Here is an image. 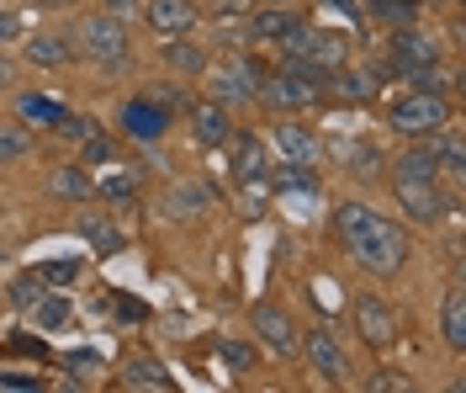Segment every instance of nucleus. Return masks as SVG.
Wrapping results in <instances>:
<instances>
[{
	"mask_svg": "<svg viewBox=\"0 0 466 393\" xmlns=\"http://www.w3.org/2000/svg\"><path fill=\"white\" fill-rule=\"evenodd\" d=\"M159 59H165V69H175V75H202V69H207V54L186 37V32H180V37H165Z\"/></svg>",
	"mask_w": 466,
	"mask_h": 393,
	"instance_id": "nucleus-20",
	"label": "nucleus"
},
{
	"mask_svg": "<svg viewBox=\"0 0 466 393\" xmlns=\"http://www.w3.org/2000/svg\"><path fill=\"white\" fill-rule=\"evenodd\" d=\"M106 11H112V16H127V11H133V0H106Z\"/></svg>",
	"mask_w": 466,
	"mask_h": 393,
	"instance_id": "nucleus-41",
	"label": "nucleus"
},
{
	"mask_svg": "<svg viewBox=\"0 0 466 393\" xmlns=\"http://www.w3.org/2000/svg\"><path fill=\"white\" fill-rule=\"evenodd\" d=\"M291 27H297V11H291V5H265V11L249 16V27L244 32H249L255 43H281Z\"/></svg>",
	"mask_w": 466,
	"mask_h": 393,
	"instance_id": "nucleus-19",
	"label": "nucleus"
},
{
	"mask_svg": "<svg viewBox=\"0 0 466 393\" xmlns=\"http://www.w3.org/2000/svg\"><path fill=\"white\" fill-rule=\"evenodd\" d=\"M392 181H440V154H435V139L413 144L408 154L392 160Z\"/></svg>",
	"mask_w": 466,
	"mask_h": 393,
	"instance_id": "nucleus-16",
	"label": "nucleus"
},
{
	"mask_svg": "<svg viewBox=\"0 0 466 393\" xmlns=\"http://www.w3.org/2000/svg\"><path fill=\"white\" fill-rule=\"evenodd\" d=\"M334 229H339V240H345L350 261L366 276L387 282V276L403 272V261H408V229L403 223L381 218V212L366 208V202H345V208L334 212Z\"/></svg>",
	"mask_w": 466,
	"mask_h": 393,
	"instance_id": "nucleus-1",
	"label": "nucleus"
},
{
	"mask_svg": "<svg viewBox=\"0 0 466 393\" xmlns=\"http://www.w3.org/2000/svg\"><path fill=\"white\" fill-rule=\"evenodd\" d=\"M186 118H191V133H197V144H207V150H223V144L233 139L228 107H218V101H207V107H191Z\"/></svg>",
	"mask_w": 466,
	"mask_h": 393,
	"instance_id": "nucleus-14",
	"label": "nucleus"
},
{
	"mask_svg": "<svg viewBox=\"0 0 466 393\" xmlns=\"http://www.w3.org/2000/svg\"><path fill=\"white\" fill-rule=\"evenodd\" d=\"M16 32H22V16H16V11H0V48L16 43Z\"/></svg>",
	"mask_w": 466,
	"mask_h": 393,
	"instance_id": "nucleus-38",
	"label": "nucleus"
},
{
	"mask_svg": "<svg viewBox=\"0 0 466 393\" xmlns=\"http://www.w3.org/2000/svg\"><path fill=\"white\" fill-rule=\"evenodd\" d=\"M75 59V43H69V32H32L27 37V64L37 69H58V64Z\"/></svg>",
	"mask_w": 466,
	"mask_h": 393,
	"instance_id": "nucleus-18",
	"label": "nucleus"
},
{
	"mask_svg": "<svg viewBox=\"0 0 466 393\" xmlns=\"http://www.w3.org/2000/svg\"><path fill=\"white\" fill-rule=\"evenodd\" d=\"M319 86L313 80H302V75H291V69H276V75H265L260 91H255V101H265V107H313L319 101Z\"/></svg>",
	"mask_w": 466,
	"mask_h": 393,
	"instance_id": "nucleus-8",
	"label": "nucleus"
},
{
	"mask_svg": "<svg viewBox=\"0 0 466 393\" xmlns=\"http://www.w3.org/2000/svg\"><path fill=\"white\" fill-rule=\"evenodd\" d=\"M297 346H302V357L313 362V372H319L323 383H345L350 377V362H345V351H339V340H334V330H313Z\"/></svg>",
	"mask_w": 466,
	"mask_h": 393,
	"instance_id": "nucleus-9",
	"label": "nucleus"
},
{
	"mask_svg": "<svg viewBox=\"0 0 466 393\" xmlns=\"http://www.w3.org/2000/svg\"><path fill=\"white\" fill-rule=\"evenodd\" d=\"M265 75H270V69H260V64H218V69L207 75V91H212L218 107H249Z\"/></svg>",
	"mask_w": 466,
	"mask_h": 393,
	"instance_id": "nucleus-5",
	"label": "nucleus"
},
{
	"mask_svg": "<svg viewBox=\"0 0 466 393\" xmlns=\"http://www.w3.org/2000/svg\"><path fill=\"white\" fill-rule=\"evenodd\" d=\"M16 112H22V122H32V128H58V122H64V101H54V96H22V107H16Z\"/></svg>",
	"mask_w": 466,
	"mask_h": 393,
	"instance_id": "nucleus-25",
	"label": "nucleus"
},
{
	"mask_svg": "<svg viewBox=\"0 0 466 393\" xmlns=\"http://www.w3.org/2000/svg\"><path fill=\"white\" fill-rule=\"evenodd\" d=\"M122 383L127 388H159V393H170L175 388V377L165 372L159 362H148V357H138V362H127V372H122Z\"/></svg>",
	"mask_w": 466,
	"mask_h": 393,
	"instance_id": "nucleus-24",
	"label": "nucleus"
},
{
	"mask_svg": "<svg viewBox=\"0 0 466 393\" xmlns=\"http://www.w3.org/2000/svg\"><path fill=\"white\" fill-rule=\"evenodd\" d=\"M249 325L260 330V340L276 351V357H297V325L287 319V308H276V303H255Z\"/></svg>",
	"mask_w": 466,
	"mask_h": 393,
	"instance_id": "nucleus-11",
	"label": "nucleus"
},
{
	"mask_svg": "<svg viewBox=\"0 0 466 393\" xmlns=\"http://www.w3.org/2000/svg\"><path fill=\"white\" fill-rule=\"evenodd\" d=\"M366 388L371 393H403L408 377H398V372H377V377H366Z\"/></svg>",
	"mask_w": 466,
	"mask_h": 393,
	"instance_id": "nucleus-35",
	"label": "nucleus"
},
{
	"mask_svg": "<svg viewBox=\"0 0 466 393\" xmlns=\"http://www.w3.org/2000/svg\"><path fill=\"white\" fill-rule=\"evenodd\" d=\"M334 150H339V165H350V171H355V176H377L381 165V154L371 150V144H334Z\"/></svg>",
	"mask_w": 466,
	"mask_h": 393,
	"instance_id": "nucleus-29",
	"label": "nucleus"
},
{
	"mask_svg": "<svg viewBox=\"0 0 466 393\" xmlns=\"http://www.w3.org/2000/svg\"><path fill=\"white\" fill-rule=\"evenodd\" d=\"M11 80H16V69H11V59H5V54H0V91H5Z\"/></svg>",
	"mask_w": 466,
	"mask_h": 393,
	"instance_id": "nucleus-40",
	"label": "nucleus"
},
{
	"mask_svg": "<svg viewBox=\"0 0 466 393\" xmlns=\"http://www.w3.org/2000/svg\"><path fill=\"white\" fill-rule=\"evenodd\" d=\"M64 367H69L75 377H90V372L101 367V357H96V351H69V357H64Z\"/></svg>",
	"mask_w": 466,
	"mask_h": 393,
	"instance_id": "nucleus-33",
	"label": "nucleus"
},
{
	"mask_svg": "<svg viewBox=\"0 0 466 393\" xmlns=\"http://www.w3.org/2000/svg\"><path fill=\"white\" fill-rule=\"evenodd\" d=\"M377 11L392 16V22H408V16H413V5H403V0H377Z\"/></svg>",
	"mask_w": 466,
	"mask_h": 393,
	"instance_id": "nucleus-39",
	"label": "nucleus"
},
{
	"mask_svg": "<svg viewBox=\"0 0 466 393\" xmlns=\"http://www.w3.org/2000/svg\"><path fill=\"white\" fill-rule=\"evenodd\" d=\"M75 54H86L90 64H101L106 75H122L127 69V54H133V37L122 27V16L101 11V16H86L75 27Z\"/></svg>",
	"mask_w": 466,
	"mask_h": 393,
	"instance_id": "nucleus-2",
	"label": "nucleus"
},
{
	"mask_svg": "<svg viewBox=\"0 0 466 393\" xmlns=\"http://www.w3.org/2000/svg\"><path fill=\"white\" fill-rule=\"evenodd\" d=\"M133 191H138L133 176H106V181H101V197H112V202H127Z\"/></svg>",
	"mask_w": 466,
	"mask_h": 393,
	"instance_id": "nucleus-32",
	"label": "nucleus"
},
{
	"mask_svg": "<svg viewBox=\"0 0 466 393\" xmlns=\"http://www.w3.org/2000/svg\"><path fill=\"white\" fill-rule=\"evenodd\" d=\"M48 197H64V202H90V176L80 165H64L48 176Z\"/></svg>",
	"mask_w": 466,
	"mask_h": 393,
	"instance_id": "nucleus-23",
	"label": "nucleus"
},
{
	"mask_svg": "<svg viewBox=\"0 0 466 393\" xmlns=\"http://www.w3.org/2000/svg\"><path fill=\"white\" fill-rule=\"evenodd\" d=\"M37 5H48V11H64V5H75V0H37Z\"/></svg>",
	"mask_w": 466,
	"mask_h": 393,
	"instance_id": "nucleus-43",
	"label": "nucleus"
},
{
	"mask_svg": "<svg viewBox=\"0 0 466 393\" xmlns=\"http://www.w3.org/2000/svg\"><path fill=\"white\" fill-rule=\"evenodd\" d=\"M392 186H398L403 218H413V223H440L445 212L456 208V197H445L435 181H392Z\"/></svg>",
	"mask_w": 466,
	"mask_h": 393,
	"instance_id": "nucleus-7",
	"label": "nucleus"
},
{
	"mask_svg": "<svg viewBox=\"0 0 466 393\" xmlns=\"http://www.w3.org/2000/svg\"><path fill=\"white\" fill-rule=\"evenodd\" d=\"M148 27L165 32V37H180V32L197 27V5L191 0H148Z\"/></svg>",
	"mask_w": 466,
	"mask_h": 393,
	"instance_id": "nucleus-15",
	"label": "nucleus"
},
{
	"mask_svg": "<svg viewBox=\"0 0 466 393\" xmlns=\"http://www.w3.org/2000/svg\"><path fill=\"white\" fill-rule=\"evenodd\" d=\"M69 314H75V308H69V298H48V293H43V298L32 303V325H37V330H64V325H69Z\"/></svg>",
	"mask_w": 466,
	"mask_h": 393,
	"instance_id": "nucleus-26",
	"label": "nucleus"
},
{
	"mask_svg": "<svg viewBox=\"0 0 466 393\" xmlns=\"http://www.w3.org/2000/svg\"><path fill=\"white\" fill-rule=\"evenodd\" d=\"M281 54H287V59H308V64H319V69L334 75V69L350 64V37L345 32H323V27H302V22H297V27L281 37Z\"/></svg>",
	"mask_w": 466,
	"mask_h": 393,
	"instance_id": "nucleus-3",
	"label": "nucleus"
},
{
	"mask_svg": "<svg viewBox=\"0 0 466 393\" xmlns=\"http://www.w3.org/2000/svg\"><path fill=\"white\" fill-rule=\"evenodd\" d=\"M440 330H445V346H451V351H466V293H461V282L445 293V308H440Z\"/></svg>",
	"mask_w": 466,
	"mask_h": 393,
	"instance_id": "nucleus-21",
	"label": "nucleus"
},
{
	"mask_svg": "<svg viewBox=\"0 0 466 393\" xmlns=\"http://www.w3.org/2000/svg\"><path fill=\"white\" fill-rule=\"evenodd\" d=\"M355 330H360L366 346H392L398 319H392V308H387L377 293H360V298H355Z\"/></svg>",
	"mask_w": 466,
	"mask_h": 393,
	"instance_id": "nucleus-10",
	"label": "nucleus"
},
{
	"mask_svg": "<svg viewBox=\"0 0 466 393\" xmlns=\"http://www.w3.org/2000/svg\"><path fill=\"white\" fill-rule=\"evenodd\" d=\"M445 118H451L445 96H430V91L403 96V101H398V107L387 112L392 133H403V139H430V133H440V128H445Z\"/></svg>",
	"mask_w": 466,
	"mask_h": 393,
	"instance_id": "nucleus-4",
	"label": "nucleus"
},
{
	"mask_svg": "<svg viewBox=\"0 0 466 393\" xmlns=\"http://www.w3.org/2000/svg\"><path fill=\"white\" fill-rule=\"evenodd\" d=\"M270 144L287 154L291 165H319V154H323L319 133L302 128V122H276V128H270Z\"/></svg>",
	"mask_w": 466,
	"mask_h": 393,
	"instance_id": "nucleus-13",
	"label": "nucleus"
},
{
	"mask_svg": "<svg viewBox=\"0 0 466 393\" xmlns=\"http://www.w3.org/2000/svg\"><path fill=\"white\" fill-rule=\"evenodd\" d=\"M223 362H228V367H255V351H249V346H238V340H228V346H223Z\"/></svg>",
	"mask_w": 466,
	"mask_h": 393,
	"instance_id": "nucleus-37",
	"label": "nucleus"
},
{
	"mask_svg": "<svg viewBox=\"0 0 466 393\" xmlns=\"http://www.w3.org/2000/svg\"><path fill=\"white\" fill-rule=\"evenodd\" d=\"M75 234H80V240H90L96 244V250H101V255H116V250H122V234H116L112 223H101V218H80V223H75Z\"/></svg>",
	"mask_w": 466,
	"mask_h": 393,
	"instance_id": "nucleus-27",
	"label": "nucleus"
},
{
	"mask_svg": "<svg viewBox=\"0 0 466 393\" xmlns=\"http://www.w3.org/2000/svg\"><path fill=\"white\" fill-rule=\"evenodd\" d=\"M233 176H238V181L270 176V160H265V150H260V139H255V133H238V150H233Z\"/></svg>",
	"mask_w": 466,
	"mask_h": 393,
	"instance_id": "nucleus-22",
	"label": "nucleus"
},
{
	"mask_svg": "<svg viewBox=\"0 0 466 393\" xmlns=\"http://www.w3.org/2000/svg\"><path fill=\"white\" fill-rule=\"evenodd\" d=\"M387 59H392V69L403 75V69H419V64H435L440 59V48H435V37H424L419 27H398L392 32V43H387Z\"/></svg>",
	"mask_w": 466,
	"mask_h": 393,
	"instance_id": "nucleus-12",
	"label": "nucleus"
},
{
	"mask_svg": "<svg viewBox=\"0 0 466 393\" xmlns=\"http://www.w3.org/2000/svg\"><path fill=\"white\" fill-rule=\"evenodd\" d=\"M154 101H159V107H165V112H191V96L180 91V86H159V91H154Z\"/></svg>",
	"mask_w": 466,
	"mask_h": 393,
	"instance_id": "nucleus-31",
	"label": "nucleus"
},
{
	"mask_svg": "<svg viewBox=\"0 0 466 393\" xmlns=\"http://www.w3.org/2000/svg\"><path fill=\"white\" fill-rule=\"evenodd\" d=\"M11 298L22 303V308H32V303L43 298V276H37V272H27V276H16V282H11Z\"/></svg>",
	"mask_w": 466,
	"mask_h": 393,
	"instance_id": "nucleus-30",
	"label": "nucleus"
},
{
	"mask_svg": "<svg viewBox=\"0 0 466 393\" xmlns=\"http://www.w3.org/2000/svg\"><path fill=\"white\" fill-rule=\"evenodd\" d=\"M43 282H54V287H64V282H75V276H80V266H75V261H54V266H43Z\"/></svg>",
	"mask_w": 466,
	"mask_h": 393,
	"instance_id": "nucleus-34",
	"label": "nucleus"
},
{
	"mask_svg": "<svg viewBox=\"0 0 466 393\" xmlns=\"http://www.w3.org/2000/svg\"><path fill=\"white\" fill-rule=\"evenodd\" d=\"M86 160H90V165H106V160H112V144H106L101 133H90V139H86Z\"/></svg>",
	"mask_w": 466,
	"mask_h": 393,
	"instance_id": "nucleus-36",
	"label": "nucleus"
},
{
	"mask_svg": "<svg viewBox=\"0 0 466 393\" xmlns=\"http://www.w3.org/2000/svg\"><path fill=\"white\" fill-rule=\"evenodd\" d=\"M212 208V191L202 181H180L165 191V218H180V223H191V218H202Z\"/></svg>",
	"mask_w": 466,
	"mask_h": 393,
	"instance_id": "nucleus-17",
	"label": "nucleus"
},
{
	"mask_svg": "<svg viewBox=\"0 0 466 393\" xmlns=\"http://www.w3.org/2000/svg\"><path fill=\"white\" fill-rule=\"evenodd\" d=\"M265 5H297V0H265Z\"/></svg>",
	"mask_w": 466,
	"mask_h": 393,
	"instance_id": "nucleus-44",
	"label": "nucleus"
},
{
	"mask_svg": "<svg viewBox=\"0 0 466 393\" xmlns=\"http://www.w3.org/2000/svg\"><path fill=\"white\" fill-rule=\"evenodd\" d=\"M116 122H122L127 139H144V144H154V139L170 133V112H165L154 96H133V101H122V107H116Z\"/></svg>",
	"mask_w": 466,
	"mask_h": 393,
	"instance_id": "nucleus-6",
	"label": "nucleus"
},
{
	"mask_svg": "<svg viewBox=\"0 0 466 393\" xmlns=\"http://www.w3.org/2000/svg\"><path fill=\"white\" fill-rule=\"evenodd\" d=\"M27 154H32L27 128H16V122H0V165H16V160H27Z\"/></svg>",
	"mask_w": 466,
	"mask_h": 393,
	"instance_id": "nucleus-28",
	"label": "nucleus"
},
{
	"mask_svg": "<svg viewBox=\"0 0 466 393\" xmlns=\"http://www.w3.org/2000/svg\"><path fill=\"white\" fill-rule=\"evenodd\" d=\"M329 5H339V11H345L350 22H360V16H355V5H350V0H329Z\"/></svg>",
	"mask_w": 466,
	"mask_h": 393,
	"instance_id": "nucleus-42",
	"label": "nucleus"
}]
</instances>
